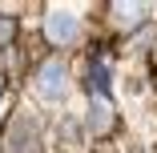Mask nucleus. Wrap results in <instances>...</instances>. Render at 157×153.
<instances>
[{
  "label": "nucleus",
  "instance_id": "nucleus-5",
  "mask_svg": "<svg viewBox=\"0 0 157 153\" xmlns=\"http://www.w3.org/2000/svg\"><path fill=\"white\" fill-rule=\"evenodd\" d=\"M8 40H12V20L0 16V44H8Z\"/></svg>",
  "mask_w": 157,
  "mask_h": 153
},
{
  "label": "nucleus",
  "instance_id": "nucleus-4",
  "mask_svg": "<svg viewBox=\"0 0 157 153\" xmlns=\"http://www.w3.org/2000/svg\"><path fill=\"white\" fill-rule=\"evenodd\" d=\"M113 12H117V16H121L125 24H129V28H133V24H137L141 16H145V8H141V4H117Z\"/></svg>",
  "mask_w": 157,
  "mask_h": 153
},
{
  "label": "nucleus",
  "instance_id": "nucleus-2",
  "mask_svg": "<svg viewBox=\"0 0 157 153\" xmlns=\"http://www.w3.org/2000/svg\"><path fill=\"white\" fill-rule=\"evenodd\" d=\"M36 93H40L44 101H60V97L69 93V73H65L60 60L40 65V73H36Z\"/></svg>",
  "mask_w": 157,
  "mask_h": 153
},
{
  "label": "nucleus",
  "instance_id": "nucleus-1",
  "mask_svg": "<svg viewBox=\"0 0 157 153\" xmlns=\"http://www.w3.org/2000/svg\"><path fill=\"white\" fill-rule=\"evenodd\" d=\"M44 33H48L52 44H73L77 33H81L77 12H73V8H48V16H44Z\"/></svg>",
  "mask_w": 157,
  "mask_h": 153
},
{
  "label": "nucleus",
  "instance_id": "nucleus-6",
  "mask_svg": "<svg viewBox=\"0 0 157 153\" xmlns=\"http://www.w3.org/2000/svg\"><path fill=\"white\" fill-rule=\"evenodd\" d=\"M0 105H4V81H0Z\"/></svg>",
  "mask_w": 157,
  "mask_h": 153
},
{
  "label": "nucleus",
  "instance_id": "nucleus-3",
  "mask_svg": "<svg viewBox=\"0 0 157 153\" xmlns=\"http://www.w3.org/2000/svg\"><path fill=\"white\" fill-rule=\"evenodd\" d=\"M113 129V109H109V101L105 97H93V105H89V133H109Z\"/></svg>",
  "mask_w": 157,
  "mask_h": 153
}]
</instances>
